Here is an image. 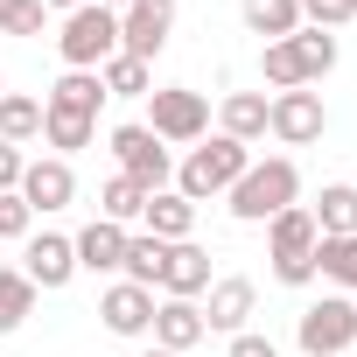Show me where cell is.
I'll return each instance as SVG.
<instances>
[{"instance_id": "4316f807", "label": "cell", "mask_w": 357, "mask_h": 357, "mask_svg": "<svg viewBox=\"0 0 357 357\" xmlns=\"http://www.w3.org/2000/svg\"><path fill=\"white\" fill-rule=\"evenodd\" d=\"M140 211H147V190L133 183V175H112V183L98 190V218H105V225H133Z\"/></svg>"}, {"instance_id": "83f0119b", "label": "cell", "mask_w": 357, "mask_h": 357, "mask_svg": "<svg viewBox=\"0 0 357 357\" xmlns=\"http://www.w3.org/2000/svg\"><path fill=\"white\" fill-rule=\"evenodd\" d=\"M294 56H301V70H308V84H315V77L336 70V36H329V29H294Z\"/></svg>"}, {"instance_id": "8d00e7d4", "label": "cell", "mask_w": 357, "mask_h": 357, "mask_svg": "<svg viewBox=\"0 0 357 357\" xmlns=\"http://www.w3.org/2000/svg\"><path fill=\"white\" fill-rule=\"evenodd\" d=\"M98 8H112V15H119V8H126V0H98Z\"/></svg>"}, {"instance_id": "52a82bcc", "label": "cell", "mask_w": 357, "mask_h": 357, "mask_svg": "<svg viewBox=\"0 0 357 357\" xmlns=\"http://www.w3.org/2000/svg\"><path fill=\"white\" fill-rule=\"evenodd\" d=\"M322 126H329V112H322V91H273L266 98V133L280 140V147H315L322 140Z\"/></svg>"}, {"instance_id": "7402d4cb", "label": "cell", "mask_w": 357, "mask_h": 357, "mask_svg": "<svg viewBox=\"0 0 357 357\" xmlns=\"http://www.w3.org/2000/svg\"><path fill=\"white\" fill-rule=\"evenodd\" d=\"M91 133H98V119H84V112H63V105H43V140L70 161L77 147H91Z\"/></svg>"}, {"instance_id": "ba28073f", "label": "cell", "mask_w": 357, "mask_h": 357, "mask_svg": "<svg viewBox=\"0 0 357 357\" xmlns=\"http://www.w3.org/2000/svg\"><path fill=\"white\" fill-rule=\"evenodd\" d=\"M168 29H175V0H126L119 8V56L154 63L168 50Z\"/></svg>"}, {"instance_id": "d4e9b609", "label": "cell", "mask_w": 357, "mask_h": 357, "mask_svg": "<svg viewBox=\"0 0 357 357\" xmlns=\"http://www.w3.org/2000/svg\"><path fill=\"white\" fill-rule=\"evenodd\" d=\"M315 273L336 280L343 294H357V231L350 238H315Z\"/></svg>"}, {"instance_id": "ac0fdd59", "label": "cell", "mask_w": 357, "mask_h": 357, "mask_svg": "<svg viewBox=\"0 0 357 357\" xmlns=\"http://www.w3.org/2000/svg\"><path fill=\"white\" fill-rule=\"evenodd\" d=\"M308 218H315L322 238H350V231H357V183H329V190L308 204Z\"/></svg>"}, {"instance_id": "e575fe53", "label": "cell", "mask_w": 357, "mask_h": 357, "mask_svg": "<svg viewBox=\"0 0 357 357\" xmlns=\"http://www.w3.org/2000/svg\"><path fill=\"white\" fill-rule=\"evenodd\" d=\"M231 357H280V350H273V336H259V329H238V336H231Z\"/></svg>"}, {"instance_id": "6da1fadb", "label": "cell", "mask_w": 357, "mask_h": 357, "mask_svg": "<svg viewBox=\"0 0 357 357\" xmlns=\"http://www.w3.org/2000/svg\"><path fill=\"white\" fill-rule=\"evenodd\" d=\"M225 197H231V218H238V225H273V218L294 211V197H301V168H294L287 154H266V161H252V168L238 175Z\"/></svg>"}, {"instance_id": "7a4b0ae2", "label": "cell", "mask_w": 357, "mask_h": 357, "mask_svg": "<svg viewBox=\"0 0 357 357\" xmlns=\"http://www.w3.org/2000/svg\"><path fill=\"white\" fill-rule=\"evenodd\" d=\"M245 168H252V147H245V140H231V133H218V140L190 147V161L175 168V190H183L190 204H204V197H225Z\"/></svg>"}, {"instance_id": "e0dca14e", "label": "cell", "mask_w": 357, "mask_h": 357, "mask_svg": "<svg viewBox=\"0 0 357 357\" xmlns=\"http://www.w3.org/2000/svg\"><path fill=\"white\" fill-rule=\"evenodd\" d=\"M140 218H147V238H161V245H183V238L197 231V204H190L183 190H154Z\"/></svg>"}, {"instance_id": "1f68e13d", "label": "cell", "mask_w": 357, "mask_h": 357, "mask_svg": "<svg viewBox=\"0 0 357 357\" xmlns=\"http://www.w3.org/2000/svg\"><path fill=\"white\" fill-rule=\"evenodd\" d=\"M29 231H36V211L8 190V197H0V238H29Z\"/></svg>"}, {"instance_id": "f546056e", "label": "cell", "mask_w": 357, "mask_h": 357, "mask_svg": "<svg viewBox=\"0 0 357 357\" xmlns=\"http://www.w3.org/2000/svg\"><path fill=\"white\" fill-rule=\"evenodd\" d=\"M161 259H168L161 238H126V266H119V273H126L133 287H154V280H161Z\"/></svg>"}, {"instance_id": "484cf974", "label": "cell", "mask_w": 357, "mask_h": 357, "mask_svg": "<svg viewBox=\"0 0 357 357\" xmlns=\"http://www.w3.org/2000/svg\"><path fill=\"white\" fill-rule=\"evenodd\" d=\"M43 133V98H22V91H0V140L22 147Z\"/></svg>"}, {"instance_id": "30bf717a", "label": "cell", "mask_w": 357, "mask_h": 357, "mask_svg": "<svg viewBox=\"0 0 357 357\" xmlns=\"http://www.w3.org/2000/svg\"><path fill=\"white\" fill-rule=\"evenodd\" d=\"M36 218L43 211H63V204H77V175H70V161L63 154H43V161H29L22 168V190H15Z\"/></svg>"}, {"instance_id": "277c9868", "label": "cell", "mask_w": 357, "mask_h": 357, "mask_svg": "<svg viewBox=\"0 0 357 357\" xmlns=\"http://www.w3.org/2000/svg\"><path fill=\"white\" fill-rule=\"evenodd\" d=\"M315 218H308V204H294V211H280L273 225H266V245H273V280L280 287H308L315 280Z\"/></svg>"}, {"instance_id": "9a60e30c", "label": "cell", "mask_w": 357, "mask_h": 357, "mask_svg": "<svg viewBox=\"0 0 357 357\" xmlns=\"http://www.w3.org/2000/svg\"><path fill=\"white\" fill-rule=\"evenodd\" d=\"M154 350H175V357H190L211 329H204V308L197 301H154Z\"/></svg>"}, {"instance_id": "4fadbf2b", "label": "cell", "mask_w": 357, "mask_h": 357, "mask_svg": "<svg viewBox=\"0 0 357 357\" xmlns=\"http://www.w3.org/2000/svg\"><path fill=\"white\" fill-rule=\"evenodd\" d=\"M154 287H161V301H197V294L211 287V252H204V245H190V238H183V245H168V259H161V280H154Z\"/></svg>"}, {"instance_id": "44dd1931", "label": "cell", "mask_w": 357, "mask_h": 357, "mask_svg": "<svg viewBox=\"0 0 357 357\" xmlns=\"http://www.w3.org/2000/svg\"><path fill=\"white\" fill-rule=\"evenodd\" d=\"M43 105H63V112H84V119H98V105H105V84H98V70H63V77H56V91H50Z\"/></svg>"}, {"instance_id": "d590c367", "label": "cell", "mask_w": 357, "mask_h": 357, "mask_svg": "<svg viewBox=\"0 0 357 357\" xmlns=\"http://www.w3.org/2000/svg\"><path fill=\"white\" fill-rule=\"evenodd\" d=\"M43 8H63V15H70V8H84V0H43Z\"/></svg>"}, {"instance_id": "74e56055", "label": "cell", "mask_w": 357, "mask_h": 357, "mask_svg": "<svg viewBox=\"0 0 357 357\" xmlns=\"http://www.w3.org/2000/svg\"><path fill=\"white\" fill-rule=\"evenodd\" d=\"M140 357H175V350H140Z\"/></svg>"}, {"instance_id": "8992f818", "label": "cell", "mask_w": 357, "mask_h": 357, "mask_svg": "<svg viewBox=\"0 0 357 357\" xmlns=\"http://www.w3.org/2000/svg\"><path fill=\"white\" fill-rule=\"evenodd\" d=\"M161 147L168 140H204L211 133V98L204 91H183V84H168V91H147V119H140Z\"/></svg>"}, {"instance_id": "3957f363", "label": "cell", "mask_w": 357, "mask_h": 357, "mask_svg": "<svg viewBox=\"0 0 357 357\" xmlns=\"http://www.w3.org/2000/svg\"><path fill=\"white\" fill-rule=\"evenodd\" d=\"M56 56H63V70H98L105 56H119V15L98 8V0L70 8L63 15V36H56Z\"/></svg>"}, {"instance_id": "5b68a950", "label": "cell", "mask_w": 357, "mask_h": 357, "mask_svg": "<svg viewBox=\"0 0 357 357\" xmlns=\"http://www.w3.org/2000/svg\"><path fill=\"white\" fill-rule=\"evenodd\" d=\"M294 343H301V357H343V350L357 343V301H350V294L308 301L301 322H294Z\"/></svg>"}, {"instance_id": "f1b7e54d", "label": "cell", "mask_w": 357, "mask_h": 357, "mask_svg": "<svg viewBox=\"0 0 357 357\" xmlns=\"http://www.w3.org/2000/svg\"><path fill=\"white\" fill-rule=\"evenodd\" d=\"M259 70H266L273 91H301V84H308V70H301V56H294V36H287V43H266Z\"/></svg>"}, {"instance_id": "9c48e42d", "label": "cell", "mask_w": 357, "mask_h": 357, "mask_svg": "<svg viewBox=\"0 0 357 357\" xmlns=\"http://www.w3.org/2000/svg\"><path fill=\"white\" fill-rule=\"evenodd\" d=\"M112 154H119V175H133V183L154 197V190H168V175H175V161H168V147L133 119V126H112Z\"/></svg>"}, {"instance_id": "d6986e66", "label": "cell", "mask_w": 357, "mask_h": 357, "mask_svg": "<svg viewBox=\"0 0 357 357\" xmlns=\"http://www.w3.org/2000/svg\"><path fill=\"white\" fill-rule=\"evenodd\" d=\"M218 126L231 133V140H266V91H231L225 105H218Z\"/></svg>"}, {"instance_id": "ab89813d", "label": "cell", "mask_w": 357, "mask_h": 357, "mask_svg": "<svg viewBox=\"0 0 357 357\" xmlns=\"http://www.w3.org/2000/svg\"><path fill=\"white\" fill-rule=\"evenodd\" d=\"M0 91H8V84H0Z\"/></svg>"}, {"instance_id": "7c38bea8", "label": "cell", "mask_w": 357, "mask_h": 357, "mask_svg": "<svg viewBox=\"0 0 357 357\" xmlns=\"http://www.w3.org/2000/svg\"><path fill=\"white\" fill-rule=\"evenodd\" d=\"M204 294H211V301H204V329H218V336H238V329L252 322V308H259V287H252L245 273H225V280H211Z\"/></svg>"}, {"instance_id": "f35d334b", "label": "cell", "mask_w": 357, "mask_h": 357, "mask_svg": "<svg viewBox=\"0 0 357 357\" xmlns=\"http://www.w3.org/2000/svg\"><path fill=\"white\" fill-rule=\"evenodd\" d=\"M343 8H350V15H357V0H343Z\"/></svg>"}, {"instance_id": "4dcf8cb0", "label": "cell", "mask_w": 357, "mask_h": 357, "mask_svg": "<svg viewBox=\"0 0 357 357\" xmlns=\"http://www.w3.org/2000/svg\"><path fill=\"white\" fill-rule=\"evenodd\" d=\"M50 8L43 0H0V36H43Z\"/></svg>"}, {"instance_id": "8fae6325", "label": "cell", "mask_w": 357, "mask_h": 357, "mask_svg": "<svg viewBox=\"0 0 357 357\" xmlns=\"http://www.w3.org/2000/svg\"><path fill=\"white\" fill-rule=\"evenodd\" d=\"M22 273L36 280V294H56V287H70V280H77V245H70L63 231H43V238H29Z\"/></svg>"}, {"instance_id": "603a6c76", "label": "cell", "mask_w": 357, "mask_h": 357, "mask_svg": "<svg viewBox=\"0 0 357 357\" xmlns=\"http://www.w3.org/2000/svg\"><path fill=\"white\" fill-rule=\"evenodd\" d=\"M29 315H36V280L22 266H0V336H15Z\"/></svg>"}, {"instance_id": "ffe728a7", "label": "cell", "mask_w": 357, "mask_h": 357, "mask_svg": "<svg viewBox=\"0 0 357 357\" xmlns=\"http://www.w3.org/2000/svg\"><path fill=\"white\" fill-rule=\"evenodd\" d=\"M98 84H105V98H147V91H154V63H140V56H105V63H98Z\"/></svg>"}, {"instance_id": "d6a6232c", "label": "cell", "mask_w": 357, "mask_h": 357, "mask_svg": "<svg viewBox=\"0 0 357 357\" xmlns=\"http://www.w3.org/2000/svg\"><path fill=\"white\" fill-rule=\"evenodd\" d=\"M343 22H350L343 0H301V29H343Z\"/></svg>"}, {"instance_id": "836d02e7", "label": "cell", "mask_w": 357, "mask_h": 357, "mask_svg": "<svg viewBox=\"0 0 357 357\" xmlns=\"http://www.w3.org/2000/svg\"><path fill=\"white\" fill-rule=\"evenodd\" d=\"M22 168H29V154L0 140V197H8V190H22Z\"/></svg>"}, {"instance_id": "5bb4252c", "label": "cell", "mask_w": 357, "mask_h": 357, "mask_svg": "<svg viewBox=\"0 0 357 357\" xmlns=\"http://www.w3.org/2000/svg\"><path fill=\"white\" fill-rule=\"evenodd\" d=\"M98 315H105V329H112V336H147V322H154V287L112 280V287L98 294Z\"/></svg>"}, {"instance_id": "2e32d148", "label": "cell", "mask_w": 357, "mask_h": 357, "mask_svg": "<svg viewBox=\"0 0 357 357\" xmlns=\"http://www.w3.org/2000/svg\"><path fill=\"white\" fill-rule=\"evenodd\" d=\"M126 238H133L126 225L91 218V225L70 238V245H77V273H119V266H126Z\"/></svg>"}, {"instance_id": "cb8c5ba5", "label": "cell", "mask_w": 357, "mask_h": 357, "mask_svg": "<svg viewBox=\"0 0 357 357\" xmlns=\"http://www.w3.org/2000/svg\"><path fill=\"white\" fill-rule=\"evenodd\" d=\"M245 29L266 43H287L301 29V0H245Z\"/></svg>"}]
</instances>
